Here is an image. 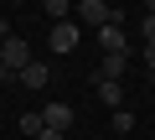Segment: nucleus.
Wrapping results in <instances>:
<instances>
[{"label":"nucleus","instance_id":"4","mask_svg":"<svg viewBox=\"0 0 155 140\" xmlns=\"http://www.w3.org/2000/svg\"><path fill=\"white\" fill-rule=\"evenodd\" d=\"M93 36H98V47H104V57H109V52H129V36H124V21H109V26H98Z\"/></svg>","mask_w":155,"mask_h":140},{"label":"nucleus","instance_id":"17","mask_svg":"<svg viewBox=\"0 0 155 140\" xmlns=\"http://www.w3.org/2000/svg\"><path fill=\"white\" fill-rule=\"evenodd\" d=\"M11 5H21V0H11Z\"/></svg>","mask_w":155,"mask_h":140},{"label":"nucleus","instance_id":"8","mask_svg":"<svg viewBox=\"0 0 155 140\" xmlns=\"http://www.w3.org/2000/svg\"><path fill=\"white\" fill-rule=\"evenodd\" d=\"M124 67H129V52H109L104 67H98V78H124Z\"/></svg>","mask_w":155,"mask_h":140},{"label":"nucleus","instance_id":"2","mask_svg":"<svg viewBox=\"0 0 155 140\" xmlns=\"http://www.w3.org/2000/svg\"><path fill=\"white\" fill-rule=\"evenodd\" d=\"M26 62H31V47L21 36H5V42H0V67H5V73H21Z\"/></svg>","mask_w":155,"mask_h":140},{"label":"nucleus","instance_id":"9","mask_svg":"<svg viewBox=\"0 0 155 140\" xmlns=\"http://www.w3.org/2000/svg\"><path fill=\"white\" fill-rule=\"evenodd\" d=\"M16 130H21V135H26V140H36V135H41V130H47V125H41V114H36V109H31V114H21V119H16Z\"/></svg>","mask_w":155,"mask_h":140},{"label":"nucleus","instance_id":"13","mask_svg":"<svg viewBox=\"0 0 155 140\" xmlns=\"http://www.w3.org/2000/svg\"><path fill=\"white\" fill-rule=\"evenodd\" d=\"M145 67L155 73V42H145Z\"/></svg>","mask_w":155,"mask_h":140},{"label":"nucleus","instance_id":"5","mask_svg":"<svg viewBox=\"0 0 155 140\" xmlns=\"http://www.w3.org/2000/svg\"><path fill=\"white\" fill-rule=\"evenodd\" d=\"M36 114H41V125H47V130H62V135H67V125H72V104H62V99H52V104H47V109H36Z\"/></svg>","mask_w":155,"mask_h":140},{"label":"nucleus","instance_id":"12","mask_svg":"<svg viewBox=\"0 0 155 140\" xmlns=\"http://www.w3.org/2000/svg\"><path fill=\"white\" fill-rule=\"evenodd\" d=\"M140 36H145V42H155V16H145V21H140Z\"/></svg>","mask_w":155,"mask_h":140},{"label":"nucleus","instance_id":"11","mask_svg":"<svg viewBox=\"0 0 155 140\" xmlns=\"http://www.w3.org/2000/svg\"><path fill=\"white\" fill-rule=\"evenodd\" d=\"M47 5V21H67V0H41Z\"/></svg>","mask_w":155,"mask_h":140},{"label":"nucleus","instance_id":"15","mask_svg":"<svg viewBox=\"0 0 155 140\" xmlns=\"http://www.w3.org/2000/svg\"><path fill=\"white\" fill-rule=\"evenodd\" d=\"M0 83H16V73H5V67H0Z\"/></svg>","mask_w":155,"mask_h":140},{"label":"nucleus","instance_id":"1","mask_svg":"<svg viewBox=\"0 0 155 140\" xmlns=\"http://www.w3.org/2000/svg\"><path fill=\"white\" fill-rule=\"evenodd\" d=\"M109 21H119V11L114 5H104V0H78V26H109Z\"/></svg>","mask_w":155,"mask_h":140},{"label":"nucleus","instance_id":"7","mask_svg":"<svg viewBox=\"0 0 155 140\" xmlns=\"http://www.w3.org/2000/svg\"><path fill=\"white\" fill-rule=\"evenodd\" d=\"M16 78H21V88H41V83H47V62H36V57H31Z\"/></svg>","mask_w":155,"mask_h":140},{"label":"nucleus","instance_id":"14","mask_svg":"<svg viewBox=\"0 0 155 140\" xmlns=\"http://www.w3.org/2000/svg\"><path fill=\"white\" fill-rule=\"evenodd\" d=\"M36 140H67V135H62V130H41Z\"/></svg>","mask_w":155,"mask_h":140},{"label":"nucleus","instance_id":"16","mask_svg":"<svg viewBox=\"0 0 155 140\" xmlns=\"http://www.w3.org/2000/svg\"><path fill=\"white\" fill-rule=\"evenodd\" d=\"M145 16H155V0H145Z\"/></svg>","mask_w":155,"mask_h":140},{"label":"nucleus","instance_id":"10","mask_svg":"<svg viewBox=\"0 0 155 140\" xmlns=\"http://www.w3.org/2000/svg\"><path fill=\"white\" fill-rule=\"evenodd\" d=\"M109 125H114L119 135H129V130H134V114H129V109H114V119H109Z\"/></svg>","mask_w":155,"mask_h":140},{"label":"nucleus","instance_id":"3","mask_svg":"<svg viewBox=\"0 0 155 140\" xmlns=\"http://www.w3.org/2000/svg\"><path fill=\"white\" fill-rule=\"evenodd\" d=\"M78 42H83V26H78V21H52V52L57 57H67Z\"/></svg>","mask_w":155,"mask_h":140},{"label":"nucleus","instance_id":"6","mask_svg":"<svg viewBox=\"0 0 155 140\" xmlns=\"http://www.w3.org/2000/svg\"><path fill=\"white\" fill-rule=\"evenodd\" d=\"M93 83H98V99H104L109 109H124V83H119V78H93Z\"/></svg>","mask_w":155,"mask_h":140}]
</instances>
